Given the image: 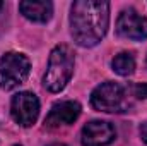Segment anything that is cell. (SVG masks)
Listing matches in <instances>:
<instances>
[{"label": "cell", "instance_id": "obj_1", "mask_svg": "<svg viewBox=\"0 0 147 146\" xmlns=\"http://www.w3.org/2000/svg\"><path fill=\"white\" fill-rule=\"evenodd\" d=\"M110 3L101 0H77L70 9V33L80 46L98 45L108 31Z\"/></svg>", "mask_w": 147, "mask_h": 146}, {"label": "cell", "instance_id": "obj_13", "mask_svg": "<svg viewBox=\"0 0 147 146\" xmlns=\"http://www.w3.org/2000/svg\"><path fill=\"white\" fill-rule=\"evenodd\" d=\"M48 146H67V145H62V143H53V145H48Z\"/></svg>", "mask_w": 147, "mask_h": 146}, {"label": "cell", "instance_id": "obj_9", "mask_svg": "<svg viewBox=\"0 0 147 146\" xmlns=\"http://www.w3.org/2000/svg\"><path fill=\"white\" fill-rule=\"evenodd\" d=\"M19 10L33 23H46L53 14V3L46 0H24L19 3Z\"/></svg>", "mask_w": 147, "mask_h": 146}, {"label": "cell", "instance_id": "obj_12", "mask_svg": "<svg viewBox=\"0 0 147 146\" xmlns=\"http://www.w3.org/2000/svg\"><path fill=\"white\" fill-rule=\"evenodd\" d=\"M140 138L144 139V143H147V122L140 126Z\"/></svg>", "mask_w": 147, "mask_h": 146}, {"label": "cell", "instance_id": "obj_3", "mask_svg": "<svg viewBox=\"0 0 147 146\" xmlns=\"http://www.w3.org/2000/svg\"><path fill=\"white\" fill-rule=\"evenodd\" d=\"M31 71V62L26 55L17 52H7L0 59V88L10 91L22 84Z\"/></svg>", "mask_w": 147, "mask_h": 146}, {"label": "cell", "instance_id": "obj_11", "mask_svg": "<svg viewBox=\"0 0 147 146\" xmlns=\"http://www.w3.org/2000/svg\"><path fill=\"white\" fill-rule=\"evenodd\" d=\"M134 96L147 100V83H140V84H135L134 86Z\"/></svg>", "mask_w": 147, "mask_h": 146}, {"label": "cell", "instance_id": "obj_14", "mask_svg": "<svg viewBox=\"0 0 147 146\" xmlns=\"http://www.w3.org/2000/svg\"><path fill=\"white\" fill-rule=\"evenodd\" d=\"M2 7H3V3H2V2H0V9H2Z\"/></svg>", "mask_w": 147, "mask_h": 146}, {"label": "cell", "instance_id": "obj_4", "mask_svg": "<svg viewBox=\"0 0 147 146\" xmlns=\"http://www.w3.org/2000/svg\"><path fill=\"white\" fill-rule=\"evenodd\" d=\"M91 105L99 112L106 113H120L127 108V95L121 84L106 81L101 83L92 93H91Z\"/></svg>", "mask_w": 147, "mask_h": 146}, {"label": "cell", "instance_id": "obj_5", "mask_svg": "<svg viewBox=\"0 0 147 146\" xmlns=\"http://www.w3.org/2000/svg\"><path fill=\"white\" fill-rule=\"evenodd\" d=\"M10 113H12V119L19 126L31 127L38 120V115H39V100H38V96L31 91L17 93L12 98Z\"/></svg>", "mask_w": 147, "mask_h": 146}, {"label": "cell", "instance_id": "obj_6", "mask_svg": "<svg viewBox=\"0 0 147 146\" xmlns=\"http://www.w3.org/2000/svg\"><path fill=\"white\" fill-rule=\"evenodd\" d=\"M116 33L128 40H146L147 38V17L140 16L135 9H125L120 12L116 21Z\"/></svg>", "mask_w": 147, "mask_h": 146}, {"label": "cell", "instance_id": "obj_10", "mask_svg": "<svg viewBox=\"0 0 147 146\" xmlns=\"http://www.w3.org/2000/svg\"><path fill=\"white\" fill-rule=\"evenodd\" d=\"M111 67L118 76H130L135 71V59L132 53L121 52V53L115 55V59L111 60Z\"/></svg>", "mask_w": 147, "mask_h": 146}, {"label": "cell", "instance_id": "obj_8", "mask_svg": "<svg viewBox=\"0 0 147 146\" xmlns=\"http://www.w3.org/2000/svg\"><path fill=\"white\" fill-rule=\"evenodd\" d=\"M80 115V105L74 100H63L55 103L51 110L48 112L45 119L46 127H62V126H70L74 124Z\"/></svg>", "mask_w": 147, "mask_h": 146}, {"label": "cell", "instance_id": "obj_2", "mask_svg": "<svg viewBox=\"0 0 147 146\" xmlns=\"http://www.w3.org/2000/svg\"><path fill=\"white\" fill-rule=\"evenodd\" d=\"M74 52L67 45H57L48 59V67L45 72V88L51 93L62 91L70 81L74 72Z\"/></svg>", "mask_w": 147, "mask_h": 146}, {"label": "cell", "instance_id": "obj_15", "mask_svg": "<svg viewBox=\"0 0 147 146\" xmlns=\"http://www.w3.org/2000/svg\"><path fill=\"white\" fill-rule=\"evenodd\" d=\"M14 146H21V145H14Z\"/></svg>", "mask_w": 147, "mask_h": 146}, {"label": "cell", "instance_id": "obj_7", "mask_svg": "<svg viewBox=\"0 0 147 146\" xmlns=\"http://www.w3.org/2000/svg\"><path fill=\"white\" fill-rule=\"evenodd\" d=\"M116 138V129L110 122L91 120L82 127L80 141L82 146H108Z\"/></svg>", "mask_w": 147, "mask_h": 146}]
</instances>
